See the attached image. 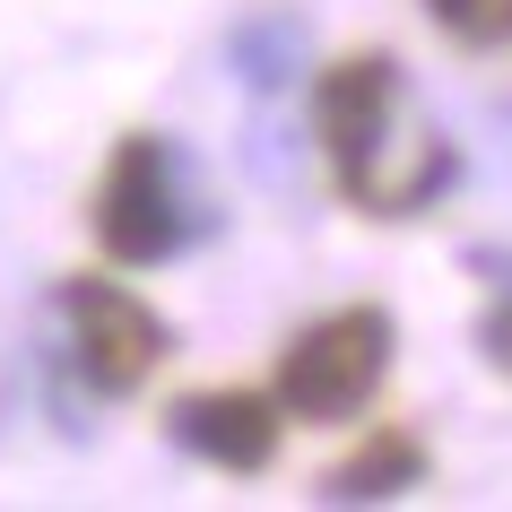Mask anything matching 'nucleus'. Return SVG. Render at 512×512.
I'll list each match as a JSON object with an SVG mask.
<instances>
[{"label":"nucleus","instance_id":"nucleus-1","mask_svg":"<svg viewBox=\"0 0 512 512\" xmlns=\"http://www.w3.org/2000/svg\"><path fill=\"white\" fill-rule=\"evenodd\" d=\"M313 139L330 157L339 200L365 217H417L460 174L452 131L417 105V87L391 53H348L313 79Z\"/></svg>","mask_w":512,"mask_h":512},{"label":"nucleus","instance_id":"nucleus-2","mask_svg":"<svg viewBox=\"0 0 512 512\" xmlns=\"http://www.w3.org/2000/svg\"><path fill=\"white\" fill-rule=\"evenodd\" d=\"M87 217H96V243L122 270H157V261H174V252H191V243L209 235V200H200L183 148L165 131H131L113 148Z\"/></svg>","mask_w":512,"mask_h":512},{"label":"nucleus","instance_id":"nucleus-3","mask_svg":"<svg viewBox=\"0 0 512 512\" xmlns=\"http://www.w3.org/2000/svg\"><path fill=\"white\" fill-rule=\"evenodd\" d=\"M382 374H391V313L382 304H339V313H322L313 330L287 339L270 400L304 426H339L382 391Z\"/></svg>","mask_w":512,"mask_h":512},{"label":"nucleus","instance_id":"nucleus-4","mask_svg":"<svg viewBox=\"0 0 512 512\" xmlns=\"http://www.w3.org/2000/svg\"><path fill=\"white\" fill-rule=\"evenodd\" d=\"M61 322H70V356H79L87 391H105V400L139 391L165 365V322L113 278H61Z\"/></svg>","mask_w":512,"mask_h":512},{"label":"nucleus","instance_id":"nucleus-5","mask_svg":"<svg viewBox=\"0 0 512 512\" xmlns=\"http://www.w3.org/2000/svg\"><path fill=\"white\" fill-rule=\"evenodd\" d=\"M278 426H287V408L270 391H191L165 408V434L226 478H261L278 460Z\"/></svg>","mask_w":512,"mask_h":512},{"label":"nucleus","instance_id":"nucleus-6","mask_svg":"<svg viewBox=\"0 0 512 512\" xmlns=\"http://www.w3.org/2000/svg\"><path fill=\"white\" fill-rule=\"evenodd\" d=\"M408 486H426V443H417L408 426H382L365 452H348L322 478V495L330 504H391V495H408Z\"/></svg>","mask_w":512,"mask_h":512},{"label":"nucleus","instance_id":"nucleus-7","mask_svg":"<svg viewBox=\"0 0 512 512\" xmlns=\"http://www.w3.org/2000/svg\"><path fill=\"white\" fill-rule=\"evenodd\" d=\"M226 61H235V79L243 87H287L304 70V18L296 9H261V18H243L235 27V44H226Z\"/></svg>","mask_w":512,"mask_h":512},{"label":"nucleus","instance_id":"nucleus-8","mask_svg":"<svg viewBox=\"0 0 512 512\" xmlns=\"http://www.w3.org/2000/svg\"><path fill=\"white\" fill-rule=\"evenodd\" d=\"M426 18L460 44H504L512 35V0H426Z\"/></svg>","mask_w":512,"mask_h":512},{"label":"nucleus","instance_id":"nucleus-9","mask_svg":"<svg viewBox=\"0 0 512 512\" xmlns=\"http://www.w3.org/2000/svg\"><path fill=\"white\" fill-rule=\"evenodd\" d=\"M478 348H486L495 374H512V270L495 278V296H486V313H478Z\"/></svg>","mask_w":512,"mask_h":512}]
</instances>
